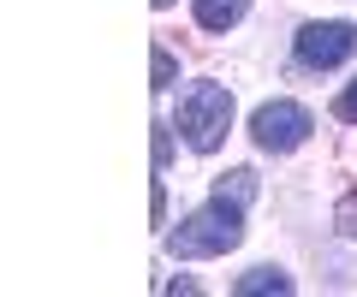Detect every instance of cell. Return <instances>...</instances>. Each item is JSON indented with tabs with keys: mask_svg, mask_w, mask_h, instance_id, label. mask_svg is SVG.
<instances>
[{
	"mask_svg": "<svg viewBox=\"0 0 357 297\" xmlns=\"http://www.w3.org/2000/svg\"><path fill=\"white\" fill-rule=\"evenodd\" d=\"M149 214H155V226H167V184L155 179V202H149Z\"/></svg>",
	"mask_w": 357,
	"mask_h": 297,
	"instance_id": "12",
	"label": "cell"
},
{
	"mask_svg": "<svg viewBox=\"0 0 357 297\" xmlns=\"http://www.w3.org/2000/svg\"><path fill=\"white\" fill-rule=\"evenodd\" d=\"M173 78H178L173 54H167V48H155V54H149V90H173Z\"/></svg>",
	"mask_w": 357,
	"mask_h": 297,
	"instance_id": "8",
	"label": "cell"
},
{
	"mask_svg": "<svg viewBox=\"0 0 357 297\" xmlns=\"http://www.w3.org/2000/svg\"><path fill=\"white\" fill-rule=\"evenodd\" d=\"M333 226H340L345 238H357V196H345V202L333 208Z\"/></svg>",
	"mask_w": 357,
	"mask_h": 297,
	"instance_id": "10",
	"label": "cell"
},
{
	"mask_svg": "<svg viewBox=\"0 0 357 297\" xmlns=\"http://www.w3.org/2000/svg\"><path fill=\"white\" fill-rule=\"evenodd\" d=\"M215 196H227V202L250 208V196H256V172H250V167H232V172H220V179H215Z\"/></svg>",
	"mask_w": 357,
	"mask_h": 297,
	"instance_id": "7",
	"label": "cell"
},
{
	"mask_svg": "<svg viewBox=\"0 0 357 297\" xmlns=\"http://www.w3.org/2000/svg\"><path fill=\"white\" fill-rule=\"evenodd\" d=\"M155 172H167V161H173V125H161V119H155Z\"/></svg>",
	"mask_w": 357,
	"mask_h": 297,
	"instance_id": "9",
	"label": "cell"
},
{
	"mask_svg": "<svg viewBox=\"0 0 357 297\" xmlns=\"http://www.w3.org/2000/svg\"><path fill=\"white\" fill-rule=\"evenodd\" d=\"M155 6H173V0H155Z\"/></svg>",
	"mask_w": 357,
	"mask_h": 297,
	"instance_id": "13",
	"label": "cell"
},
{
	"mask_svg": "<svg viewBox=\"0 0 357 297\" xmlns=\"http://www.w3.org/2000/svg\"><path fill=\"white\" fill-rule=\"evenodd\" d=\"M178 131L197 155H215L232 131V90L227 83H191L185 102H178Z\"/></svg>",
	"mask_w": 357,
	"mask_h": 297,
	"instance_id": "2",
	"label": "cell"
},
{
	"mask_svg": "<svg viewBox=\"0 0 357 297\" xmlns=\"http://www.w3.org/2000/svg\"><path fill=\"white\" fill-rule=\"evenodd\" d=\"M333 113H340L345 125H357V78H351V83L340 90V102H333Z\"/></svg>",
	"mask_w": 357,
	"mask_h": 297,
	"instance_id": "11",
	"label": "cell"
},
{
	"mask_svg": "<svg viewBox=\"0 0 357 297\" xmlns=\"http://www.w3.org/2000/svg\"><path fill=\"white\" fill-rule=\"evenodd\" d=\"M292 48H298V65H310V72H333V65H345L357 54V30L340 24V18H328V24H304Z\"/></svg>",
	"mask_w": 357,
	"mask_h": 297,
	"instance_id": "4",
	"label": "cell"
},
{
	"mask_svg": "<svg viewBox=\"0 0 357 297\" xmlns=\"http://www.w3.org/2000/svg\"><path fill=\"white\" fill-rule=\"evenodd\" d=\"M191 13L203 30H232L244 13H250V0H191Z\"/></svg>",
	"mask_w": 357,
	"mask_h": 297,
	"instance_id": "5",
	"label": "cell"
},
{
	"mask_svg": "<svg viewBox=\"0 0 357 297\" xmlns=\"http://www.w3.org/2000/svg\"><path fill=\"white\" fill-rule=\"evenodd\" d=\"M310 131H316V119H310L304 102H262V107L250 113V137H256V149H268V155L298 149Z\"/></svg>",
	"mask_w": 357,
	"mask_h": 297,
	"instance_id": "3",
	"label": "cell"
},
{
	"mask_svg": "<svg viewBox=\"0 0 357 297\" xmlns=\"http://www.w3.org/2000/svg\"><path fill=\"white\" fill-rule=\"evenodd\" d=\"M244 238V208L227 202V196H208L197 214H185L167 232V250H173L178 262H203V256H227V250H238Z\"/></svg>",
	"mask_w": 357,
	"mask_h": 297,
	"instance_id": "1",
	"label": "cell"
},
{
	"mask_svg": "<svg viewBox=\"0 0 357 297\" xmlns=\"http://www.w3.org/2000/svg\"><path fill=\"white\" fill-rule=\"evenodd\" d=\"M232 291H238V297H268V291L286 297V291H292V273H280V268H250Z\"/></svg>",
	"mask_w": 357,
	"mask_h": 297,
	"instance_id": "6",
	"label": "cell"
}]
</instances>
